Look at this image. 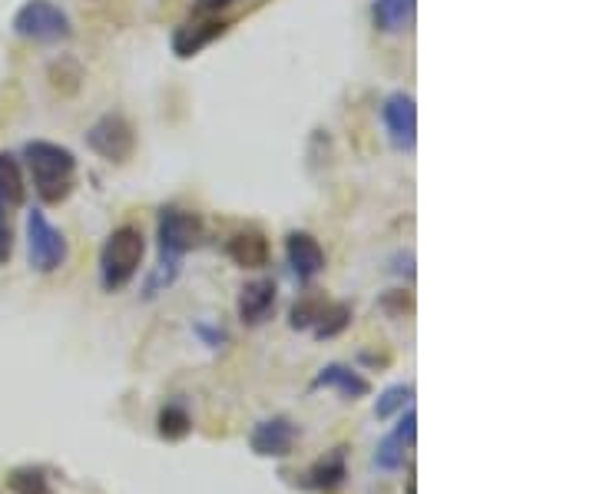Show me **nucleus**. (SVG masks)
Returning a JSON list of instances; mask_svg holds the SVG:
<instances>
[{
    "label": "nucleus",
    "instance_id": "obj_1",
    "mask_svg": "<svg viewBox=\"0 0 596 494\" xmlns=\"http://www.w3.org/2000/svg\"><path fill=\"white\" fill-rule=\"evenodd\" d=\"M24 160L40 203L60 206L71 200V193L77 190V156L71 150L47 140H30L24 147Z\"/></svg>",
    "mask_w": 596,
    "mask_h": 494
},
{
    "label": "nucleus",
    "instance_id": "obj_2",
    "mask_svg": "<svg viewBox=\"0 0 596 494\" xmlns=\"http://www.w3.org/2000/svg\"><path fill=\"white\" fill-rule=\"evenodd\" d=\"M147 256V239L140 226H119L106 236L100 250V286L106 292H119L140 273Z\"/></svg>",
    "mask_w": 596,
    "mask_h": 494
},
{
    "label": "nucleus",
    "instance_id": "obj_3",
    "mask_svg": "<svg viewBox=\"0 0 596 494\" xmlns=\"http://www.w3.org/2000/svg\"><path fill=\"white\" fill-rule=\"evenodd\" d=\"M14 34L34 43H60V40H71L74 27L66 11H60L53 0H27L14 14Z\"/></svg>",
    "mask_w": 596,
    "mask_h": 494
},
{
    "label": "nucleus",
    "instance_id": "obj_4",
    "mask_svg": "<svg viewBox=\"0 0 596 494\" xmlns=\"http://www.w3.org/2000/svg\"><path fill=\"white\" fill-rule=\"evenodd\" d=\"M71 250H66V236L40 213L30 210L27 213V259L37 273H56Z\"/></svg>",
    "mask_w": 596,
    "mask_h": 494
},
{
    "label": "nucleus",
    "instance_id": "obj_5",
    "mask_svg": "<svg viewBox=\"0 0 596 494\" xmlns=\"http://www.w3.org/2000/svg\"><path fill=\"white\" fill-rule=\"evenodd\" d=\"M206 229H203V219L189 210H163L160 213V253L163 259H182L189 250H195L199 242H203Z\"/></svg>",
    "mask_w": 596,
    "mask_h": 494
},
{
    "label": "nucleus",
    "instance_id": "obj_6",
    "mask_svg": "<svg viewBox=\"0 0 596 494\" xmlns=\"http://www.w3.org/2000/svg\"><path fill=\"white\" fill-rule=\"evenodd\" d=\"M87 143L97 156H103L106 163H126L137 150V134H132L129 119L119 116V113H106L100 116L90 134H87Z\"/></svg>",
    "mask_w": 596,
    "mask_h": 494
},
{
    "label": "nucleus",
    "instance_id": "obj_7",
    "mask_svg": "<svg viewBox=\"0 0 596 494\" xmlns=\"http://www.w3.org/2000/svg\"><path fill=\"white\" fill-rule=\"evenodd\" d=\"M381 116H384V130H388L391 143L402 153H411L418 147V103H415V97L405 90H394L384 100Z\"/></svg>",
    "mask_w": 596,
    "mask_h": 494
},
{
    "label": "nucleus",
    "instance_id": "obj_8",
    "mask_svg": "<svg viewBox=\"0 0 596 494\" xmlns=\"http://www.w3.org/2000/svg\"><path fill=\"white\" fill-rule=\"evenodd\" d=\"M295 442H299V428L286 415L258 421L249 435V445L258 458H289L295 452Z\"/></svg>",
    "mask_w": 596,
    "mask_h": 494
},
{
    "label": "nucleus",
    "instance_id": "obj_9",
    "mask_svg": "<svg viewBox=\"0 0 596 494\" xmlns=\"http://www.w3.org/2000/svg\"><path fill=\"white\" fill-rule=\"evenodd\" d=\"M276 302H279V289H276L272 279L245 282L242 292H239V302H236L242 326L255 329V326H262V322H269L272 313H276Z\"/></svg>",
    "mask_w": 596,
    "mask_h": 494
},
{
    "label": "nucleus",
    "instance_id": "obj_10",
    "mask_svg": "<svg viewBox=\"0 0 596 494\" xmlns=\"http://www.w3.org/2000/svg\"><path fill=\"white\" fill-rule=\"evenodd\" d=\"M286 256H289L292 273L302 282L315 279L325 269V250H321V242L312 232H289V239H286Z\"/></svg>",
    "mask_w": 596,
    "mask_h": 494
},
{
    "label": "nucleus",
    "instance_id": "obj_11",
    "mask_svg": "<svg viewBox=\"0 0 596 494\" xmlns=\"http://www.w3.org/2000/svg\"><path fill=\"white\" fill-rule=\"evenodd\" d=\"M226 30H229V24L219 21V17L189 21V24H182V27L173 34V50H176V56L189 60V56H195L199 50H206L213 40H219Z\"/></svg>",
    "mask_w": 596,
    "mask_h": 494
},
{
    "label": "nucleus",
    "instance_id": "obj_12",
    "mask_svg": "<svg viewBox=\"0 0 596 494\" xmlns=\"http://www.w3.org/2000/svg\"><path fill=\"white\" fill-rule=\"evenodd\" d=\"M312 389H335L339 395H345V398H352V402L371 395V382H368L365 376H358L352 365H339V362L325 365L321 372L315 376Z\"/></svg>",
    "mask_w": 596,
    "mask_h": 494
},
{
    "label": "nucleus",
    "instance_id": "obj_13",
    "mask_svg": "<svg viewBox=\"0 0 596 494\" xmlns=\"http://www.w3.org/2000/svg\"><path fill=\"white\" fill-rule=\"evenodd\" d=\"M226 253L236 266L242 269H262V266H269V239H265L258 229H245V232H236L226 245Z\"/></svg>",
    "mask_w": 596,
    "mask_h": 494
},
{
    "label": "nucleus",
    "instance_id": "obj_14",
    "mask_svg": "<svg viewBox=\"0 0 596 494\" xmlns=\"http://www.w3.org/2000/svg\"><path fill=\"white\" fill-rule=\"evenodd\" d=\"M418 0H375L371 21L381 34H405L415 21Z\"/></svg>",
    "mask_w": 596,
    "mask_h": 494
},
{
    "label": "nucleus",
    "instance_id": "obj_15",
    "mask_svg": "<svg viewBox=\"0 0 596 494\" xmlns=\"http://www.w3.org/2000/svg\"><path fill=\"white\" fill-rule=\"evenodd\" d=\"M348 468H345V448H335L328 452L325 458H318L308 471H305V481L302 487H312V491H331L345 481Z\"/></svg>",
    "mask_w": 596,
    "mask_h": 494
},
{
    "label": "nucleus",
    "instance_id": "obj_16",
    "mask_svg": "<svg viewBox=\"0 0 596 494\" xmlns=\"http://www.w3.org/2000/svg\"><path fill=\"white\" fill-rule=\"evenodd\" d=\"M0 200L8 206H24V200H27L21 163L11 153H0Z\"/></svg>",
    "mask_w": 596,
    "mask_h": 494
},
{
    "label": "nucleus",
    "instance_id": "obj_17",
    "mask_svg": "<svg viewBox=\"0 0 596 494\" xmlns=\"http://www.w3.org/2000/svg\"><path fill=\"white\" fill-rule=\"evenodd\" d=\"M156 431H160L163 442H182V439H189V431H192V418H189L186 408L166 405L156 418Z\"/></svg>",
    "mask_w": 596,
    "mask_h": 494
},
{
    "label": "nucleus",
    "instance_id": "obj_18",
    "mask_svg": "<svg viewBox=\"0 0 596 494\" xmlns=\"http://www.w3.org/2000/svg\"><path fill=\"white\" fill-rule=\"evenodd\" d=\"M352 326V305L348 302H328L325 316L315 326V339H335Z\"/></svg>",
    "mask_w": 596,
    "mask_h": 494
},
{
    "label": "nucleus",
    "instance_id": "obj_19",
    "mask_svg": "<svg viewBox=\"0 0 596 494\" xmlns=\"http://www.w3.org/2000/svg\"><path fill=\"white\" fill-rule=\"evenodd\" d=\"M325 308H328V302L321 299V295H305V299H299L295 305H292V313H289V326L292 329H312V326H318V319L325 316Z\"/></svg>",
    "mask_w": 596,
    "mask_h": 494
},
{
    "label": "nucleus",
    "instance_id": "obj_20",
    "mask_svg": "<svg viewBox=\"0 0 596 494\" xmlns=\"http://www.w3.org/2000/svg\"><path fill=\"white\" fill-rule=\"evenodd\" d=\"M8 484L14 494H47V474H43V468H34V465L14 468L8 474Z\"/></svg>",
    "mask_w": 596,
    "mask_h": 494
},
{
    "label": "nucleus",
    "instance_id": "obj_21",
    "mask_svg": "<svg viewBox=\"0 0 596 494\" xmlns=\"http://www.w3.org/2000/svg\"><path fill=\"white\" fill-rule=\"evenodd\" d=\"M408 445L397 439V435H388L381 445H378V452H375V465L381 468V471H397V468H405V461H408Z\"/></svg>",
    "mask_w": 596,
    "mask_h": 494
},
{
    "label": "nucleus",
    "instance_id": "obj_22",
    "mask_svg": "<svg viewBox=\"0 0 596 494\" xmlns=\"http://www.w3.org/2000/svg\"><path fill=\"white\" fill-rule=\"evenodd\" d=\"M411 395H415L411 385H391V389H384V392L378 395V405H375L378 421H388L391 415L405 411V405L411 402Z\"/></svg>",
    "mask_w": 596,
    "mask_h": 494
},
{
    "label": "nucleus",
    "instance_id": "obj_23",
    "mask_svg": "<svg viewBox=\"0 0 596 494\" xmlns=\"http://www.w3.org/2000/svg\"><path fill=\"white\" fill-rule=\"evenodd\" d=\"M381 308H384L391 319H405V316L415 313V299L405 289H391V292L381 295Z\"/></svg>",
    "mask_w": 596,
    "mask_h": 494
},
{
    "label": "nucleus",
    "instance_id": "obj_24",
    "mask_svg": "<svg viewBox=\"0 0 596 494\" xmlns=\"http://www.w3.org/2000/svg\"><path fill=\"white\" fill-rule=\"evenodd\" d=\"M11 253H14V229L8 219V203L0 200V266L11 263Z\"/></svg>",
    "mask_w": 596,
    "mask_h": 494
},
{
    "label": "nucleus",
    "instance_id": "obj_25",
    "mask_svg": "<svg viewBox=\"0 0 596 494\" xmlns=\"http://www.w3.org/2000/svg\"><path fill=\"white\" fill-rule=\"evenodd\" d=\"M394 435L402 439L408 448H415V435H418V415H415V408H408V411H405V418H402V425H397Z\"/></svg>",
    "mask_w": 596,
    "mask_h": 494
},
{
    "label": "nucleus",
    "instance_id": "obj_26",
    "mask_svg": "<svg viewBox=\"0 0 596 494\" xmlns=\"http://www.w3.org/2000/svg\"><path fill=\"white\" fill-rule=\"evenodd\" d=\"M229 4H236V0H199V4H195V17L216 14V11H223V8H229Z\"/></svg>",
    "mask_w": 596,
    "mask_h": 494
}]
</instances>
